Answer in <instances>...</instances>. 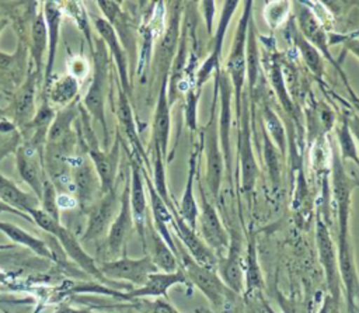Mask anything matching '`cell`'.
Here are the masks:
<instances>
[{
	"label": "cell",
	"instance_id": "27",
	"mask_svg": "<svg viewBox=\"0 0 359 313\" xmlns=\"http://www.w3.org/2000/svg\"><path fill=\"white\" fill-rule=\"evenodd\" d=\"M196 161H198V150L192 152L189 156V170H188V178L185 184V189L180 202V208L177 211L178 216L184 220V223L192 229L196 230V219L199 215L195 195H194V180L196 175Z\"/></svg>",
	"mask_w": 359,
	"mask_h": 313
},
{
	"label": "cell",
	"instance_id": "28",
	"mask_svg": "<svg viewBox=\"0 0 359 313\" xmlns=\"http://www.w3.org/2000/svg\"><path fill=\"white\" fill-rule=\"evenodd\" d=\"M0 202L15 211L28 213L31 209L38 208L39 199L35 195L20 189L13 181L0 173Z\"/></svg>",
	"mask_w": 359,
	"mask_h": 313
},
{
	"label": "cell",
	"instance_id": "10",
	"mask_svg": "<svg viewBox=\"0 0 359 313\" xmlns=\"http://www.w3.org/2000/svg\"><path fill=\"white\" fill-rule=\"evenodd\" d=\"M119 204L121 199H118L115 188L107 194H102V198L95 204V206H93V211L90 212L88 225L83 234L84 241L100 239L108 232L119 211Z\"/></svg>",
	"mask_w": 359,
	"mask_h": 313
},
{
	"label": "cell",
	"instance_id": "53",
	"mask_svg": "<svg viewBox=\"0 0 359 313\" xmlns=\"http://www.w3.org/2000/svg\"><path fill=\"white\" fill-rule=\"evenodd\" d=\"M6 278H7V277H6V275H4V274H3V272H0V284H3V282H6Z\"/></svg>",
	"mask_w": 359,
	"mask_h": 313
},
{
	"label": "cell",
	"instance_id": "8",
	"mask_svg": "<svg viewBox=\"0 0 359 313\" xmlns=\"http://www.w3.org/2000/svg\"><path fill=\"white\" fill-rule=\"evenodd\" d=\"M181 3H174V8L171 10L170 20L167 24V28L164 31V35L161 36L157 51H156V66L157 70L160 72L161 77L168 76V70L172 65V60L175 58L178 44H180V36H181Z\"/></svg>",
	"mask_w": 359,
	"mask_h": 313
},
{
	"label": "cell",
	"instance_id": "21",
	"mask_svg": "<svg viewBox=\"0 0 359 313\" xmlns=\"http://www.w3.org/2000/svg\"><path fill=\"white\" fill-rule=\"evenodd\" d=\"M73 181L77 192V204H80L83 209L88 206L93 209L95 197L98 191H101V184L93 164L87 160L80 161L74 168Z\"/></svg>",
	"mask_w": 359,
	"mask_h": 313
},
{
	"label": "cell",
	"instance_id": "44",
	"mask_svg": "<svg viewBox=\"0 0 359 313\" xmlns=\"http://www.w3.org/2000/svg\"><path fill=\"white\" fill-rule=\"evenodd\" d=\"M87 73H88V66L83 58L74 56L70 59V76L79 80V79H83Z\"/></svg>",
	"mask_w": 359,
	"mask_h": 313
},
{
	"label": "cell",
	"instance_id": "31",
	"mask_svg": "<svg viewBox=\"0 0 359 313\" xmlns=\"http://www.w3.org/2000/svg\"><path fill=\"white\" fill-rule=\"evenodd\" d=\"M48 48V29L43 18V13L39 11L31 24V48L29 53L35 65V72L41 74L43 69L45 49Z\"/></svg>",
	"mask_w": 359,
	"mask_h": 313
},
{
	"label": "cell",
	"instance_id": "1",
	"mask_svg": "<svg viewBox=\"0 0 359 313\" xmlns=\"http://www.w3.org/2000/svg\"><path fill=\"white\" fill-rule=\"evenodd\" d=\"M93 80L83 98L88 114L101 124L105 142H108V129L105 121V98L108 91L109 53L101 38H93Z\"/></svg>",
	"mask_w": 359,
	"mask_h": 313
},
{
	"label": "cell",
	"instance_id": "42",
	"mask_svg": "<svg viewBox=\"0 0 359 313\" xmlns=\"http://www.w3.org/2000/svg\"><path fill=\"white\" fill-rule=\"evenodd\" d=\"M271 83L273 86V90L276 91V95L282 104V107L287 111L292 112L293 111V105H292V100L289 98L287 93H286V87H285V81L282 77V72L278 66V62H275L271 67Z\"/></svg>",
	"mask_w": 359,
	"mask_h": 313
},
{
	"label": "cell",
	"instance_id": "56",
	"mask_svg": "<svg viewBox=\"0 0 359 313\" xmlns=\"http://www.w3.org/2000/svg\"><path fill=\"white\" fill-rule=\"evenodd\" d=\"M3 114H4V112H3V108H1V107H0V118H1V116H3Z\"/></svg>",
	"mask_w": 359,
	"mask_h": 313
},
{
	"label": "cell",
	"instance_id": "36",
	"mask_svg": "<svg viewBox=\"0 0 359 313\" xmlns=\"http://www.w3.org/2000/svg\"><path fill=\"white\" fill-rule=\"evenodd\" d=\"M293 42L296 48L299 49L304 63L309 66V69L314 73L316 77L323 76V58L321 53L311 45L309 44L299 31L293 32Z\"/></svg>",
	"mask_w": 359,
	"mask_h": 313
},
{
	"label": "cell",
	"instance_id": "20",
	"mask_svg": "<svg viewBox=\"0 0 359 313\" xmlns=\"http://www.w3.org/2000/svg\"><path fill=\"white\" fill-rule=\"evenodd\" d=\"M167 83L168 77H163L153 119V146L160 149L163 157L167 156L170 139V101L167 93Z\"/></svg>",
	"mask_w": 359,
	"mask_h": 313
},
{
	"label": "cell",
	"instance_id": "19",
	"mask_svg": "<svg viewBox=\"0 0 359 313\" xmlns=\"http://www.w3.org/2000/svg\"><path fill=\"white\" fill-rule=\"evenodd\" d=\"M39 77L36 72L29 73L14 95V122L21 128L28 126L36 112L35 95Z\"/></svg>",
	"mask_w": 359,
	"mask_h": 313
},
{
	"label": "cell",
	"instance_id": "37",
	"mask_svg": "<svg viewBox=\"0 0 359 313\" xmlns=\"http://www.w3.org/2000/svg\"><path fill=\"white\" fill-rule=\"evenodd\" d=\"M262 116H264V124H265V132L272 140L273 145L279 149L280 154L286 153V133L283 129L282 122L279 121L278 115L268 107L262 108Z\"/></svg>",
	"mask_w": 359,
	"mask_h": 313
},
{
	"label": "cell",
	"instance_id": "26",
	"mask_svg": "<svg viewBox=\"0 0 359 313\" xmlns=\"http://www.w3.org/2000/svg\"><path fill=\"white\" fill-rule=\"evenodd\" d=\"M43 18L48 29V58L45 65V84L48 86L50 81V74L55 65L57 41H59V29L62 22V8L55 1H46L42 8Z\"/></svg>",
	"mask_w": 359,
	"mask_h": 313
},
{
	"label": "cell",
	"instance_id": "41",
	"mask_svg": "<svg viewBox=\"0 0 359 313\" xmlns=\"http://www.w3.org/2000/svg\"><path fill=\"white\" fill-rule=\"evenodd\" d=\"M56 188L53 185V182L50 180H45L43 182V189H42V195H41V205H42V211L45 213H48L50 218H53L55 220L60 222V216H59V208L56 204Z\"/></svg>",
	"mask_w": 359,
	"mask_h": 313
},
{
	"label": "cell",
	"instance_id": "55",
	"mask_svg": "<svg viewBox=\"0 0 359 313\" xmlns=\"http://www.w3.org/2000/svg\"><path fill=\"white\" fill-rule=\"evenodd\" d=\"M355 108H356V109H358V111H359V101H358V100H356V101H355Z\"/></svg>",
	"mask_w": 359,
	"mask_h": 313
},
{
	"label": "cell",
	"instance_id": "14",
	"mask_svg": "<svg viewBox=\"0 0 359 313\" xmlns=\"http://www.w3.org/2000/svg\"><path fill=\"white\" fill-rule=\"evenodd\" d=\"M119 146H121V139L118 136L116 140L114 142V146L109 149V152L100 150L97 143H94V146L88 150V156L98 175L102 194H107L111 189H114L118 163H119Z\"/></svg>",
	"mask_w": 359,
	"mask_h": 313
},
{
	"label": "cell",
	"instance_id": "23",
	"mask_svg": "<svg viewBox=\"0 0 359 313\" xmlns=\"http://www.w3.org/2000/svg\"><path fill=\"white\" fill-rule=\"evenodd\" d=\"M219 274L222 282L226 288L234 293H240L243 291V265H241V248L240 241L234 237L230 240V246L227 250V257L222 258L217 262Z\"/></svg>",
	"mask_w": 359,
	"mask_h": 313
},
{
	"label": "cell",
	"instance_id": "32",
	"mask_svg": "<svg viewBox=\"0 0 359 313\" xmlns=\"http://www.w3.org/2000/svg\"><path fill=\"white\" fill-rule=\"evenodd\" d=\"M0 232H3L11 241L28 247L38 255H42L46 258H53V253L50 251V248L48 247V244L43 240L29 234L27 230L21 229L20 226L10 223V222H0Z\"/></svg>",
	"mask_w": 359,
	"mask_h": 313
},
{
	"label": "cell",
	"instance_id": "48",
	"mask_svg": "<svg viewBox=\"0 0 359 313\" xmlns=\"http://www.w3.org/2000/svg\"><path fill=\"white\" fill-rule=\"evenodd\" d=\"M345 49L352 52L359 59V39H346L345 41Z\"/></svg>",
	"mask_w": 359,
	"mask_h": 313
},
{
	"label": "cell",
	"instance_id": "52",
	"mask_svg": "<svg viewBox=\"0 0 359 313\" xmlns=\"http://www.w3.org/2000/svg\"><path fill=\"white\" fill-rule=\"evenodd\" d=\"M13 244H0V250H7V248H13Z\"/></svg>",
	"mask_w": 359,
	"mask_h": 313
},
{
	"label": "cell",
	"instance_id": "22",
	"mask_svg": "<svg viewBox=\"0 0 359 313\" xmlns=\"http://www.w3.org/2000/svg\"><path fill=\"white\" fill-rule=\"evenodd\" d=\"M60 243V246L63 247V250L66 251V254L73 260L76 261L81 269H84L87 274L93 275L94 278L97 279H101V281H105L104 275L101 274L100 268L94 264V260L83 250V247L80 246V243L77 241V239L74 237V234L63 227L60 223L55 227L53 233H52Z\"/></svg>",
	"mask_w": 359,
	"mask_h": 313
},
{
	"label": "cell",
	"instance_id": "30",
	"mask_svg": "<svg viewBox=\"0 0 359 313\" xmlns=\"http://www.w3.org/2000/svg\"><path fill=\"white\" fill-rule=\"evenodd\" d=\"M150 237V258L153 264L157 267V269H161V272H175L180 269L178 258L174 254V251L168 247V244L161 239V236L151 229L149 233Z\"/></svg>",
	"mask_w": 359,
	"mask_h": 313
},
{
	"label": "cell",
	"instance_id": "50",
	"mask_svg": "<svg viewBox=\"0 0 359 313\" xmlns=\"http://www.w3.org/2000/svg\"><path fill=\"white\" fill-rule=\"evenodd\" d=\"M7 22H8V21H7L6 18H0V34H1V31L4 29V27L7 25Z\"/></svg>",
	"mask_w": 359,
	"mask_h": 313
},
{
	"label": "cell",
	"instance_id": "43",
	"mask_svg": "<svg viewBox=\"0 0 359 313\" xmlns=\"http://www.w3.org/2000/svg\"><path fill=\"white\" fill-rule=\"evenodd\" d=\"M196 104H198V94L195 91H189L187 95V102H185V121L189 129L196 128Z\"/></svg>",
	"mask_w": 359,
	"mask_h": 313
},
{
	"label": "cell",
	"instance_id": "16",
	"mask_svg": "<svg viewBox=\"0 0 359 313\" xmlns=\"http://www.w3.org/2000/svg\"><path fill=\"white\" fill-rule=\"evenodd\" d=\"M129 202L133 218V225L137 229V233L142 239V243L146 248V192L143 184V174L140 166L136 161H132L130 166V182H129Z\"/></svg>",
	"mask_w": 359,
	"mask_h": 313
},
{
	"label": "cell",
	"instance_id": "35",
	"mask_svg": "<svg viewBox=\"0 0 359 313\" xmlns=\"http://www.w3.org/2000/svg\"><path fill=\"white\" fill-rule=\"evenodd\" d=\"M55 111L52 109V107L49 105L48 101H43L42 105L39 107V109H36L31 124L28 126H31L34 129V136H32V146L36 147L38 145L45 143L46 140V135H48V129L55 118Z\"/></svg>",
	"mask_w": 359,
	"mask_h": 313
},
{
	"label": "cell",
	"instance_id": "18",
	"mask_svg": "<svg viewBox=\"0 0 359 313\" xmlns=\"http://www.w3.org/2000/svg\"><path fill=\"white\" fill-rule=\"evenodd\" d=\"M132 227H133V218H132L130 202H129V182H128L121 197L119 211L108 229L107 246H108V251L112 255H116L122 250Z\"/></svg>",
	"mask_w": 359,
	"mask_h": 313
},
{
	"label": "cell",
	"instance_id": "25",
	"mask_svg": "<svg viewBox=\"0 0 359 313\" xmlns=\"http://www.w3.org/2000/svg\"><path fill=\"white\" fill-rule=\"evenodd\" d=\"M146 185L150 197V206H151V213H153V220H154V230L161 236V239L168 244V247L174 251V254L178 258V247L174 243V239L170 233V226L174 223L172 213L170 208L165 205V202L160 198V195L156 192L151 181L146 177Z\"/></svg>",
	"mask_w": 359,
	"mask_h": 313
},
{
	"label": "cell",
	"instance_id": "6",
	"mask_svg": "<svg viewBox=\"0 0 359 313\" xmlns=\"http://www.w3.org/2000/svg\"><path fill=\"white\" fill-rule=\"evenodd\" d=\"M98 268L104 277L128 281L137 288L144 285L150 274L158 271L149 255H144L142 258L122 257L118 260L105 261Z\"/></svg>",
	"mask_w": 359,
	"mask_h": 313
},
{
	"label": "cell",
	"instance_id": "49",
	"mask_svg": "<svg viewBox=\"0 0 359 313\" xmlns=\"http://www.w3.org/2000/svg\"><path fill=\"white\" fill-rule=\"evenodd\" d=\"M0 212H11V213H14V215H18V216L24 218V219L28 220V222H34L29 215H27V213H24V212H20V211H15V209H13V208L4 205L3 202H0Z\"/></svg>",
	"mask_w": 359,
	"mask_h": 313
},
{
	"label": "cell",
	"instance_id": "15",
	"mask_svg": "<svg viewBox=\"0 0 359 313\" xmlns=\"http://www.w3.org/2000/svg\"><path fill=\"white\" fill-rule=\"evenodd\" d=\"M172 218H174V223H172V227L175 229L180 240L184 243V246L187 247L188 250V254L189 257L199 265L205 267V268H209V269H213L217 267V257L210 251V248L196 236L195 230L189 229L184 220L178 216L177 211L172 212Z\"/></svg>",
	"mask_w": 359,
	"mask_h": 313
},
{
	"label": "cell",
	"instance_id": "29",
	"mask_svg": "<svg viewBox=\"0 0 359 313\" xmlns=\"http://www.w3.org/2000/svg\"><path fill=\"white\" fill-rule=\"evenodd\" d=\"M116 114H118V119L119 124L129 140V143L133 146L135 153L143 159H146L143 146L139 140L137 132H136V126H135V121H133V114H132V108L128 100V94L121 88H118V107H116Z\"/></svg>",
	"mask_w": 359,
	"mask_h": 313
},
{
	"label": "cell",
	"instance_id": "38",
	"mask_svg": "<svg viewBox=\"0 0 359 313\" xmlns=\"http://www.w3.org/2000/svg\"><path fill=\"white\" fill-rule=\"evenodd\" d=\"M337 138H338V143H339V150H341L339 156H341V159L352 160L359 167V152L355 146L353 136H352L351 129L348 126L346 118L342 119V124L339 125L338 132H337Z\"/></svg>",
	"mask_w": 359,
	"mask_h": 313
},
{
	"label": "cell",
	"instance_id": "12",
	"mask_svg": "<svg viewBox=\"0 0 359 313\" xmlns=\"http://www.w3.org/2000/svg\"><path fill=\"white\" fill-rule=\"evenodd\" d=\"M296 18H297V22H299V32L302 34V36L309 42L320 53L324 55L325 59H328L335 69L339 70L338 65L335 63L331 52H330V39H328V35L327 32L324 31V28L321 27V24L318 22L317 17L311 13V10L302 4V3H297V7H296ZM341 72V70H339ZM342 76H344V72H341Z\"/></svg>",
	"mask_w": 359,
	"mask_h": 313
},
{
	"label": "cell",
	"instance_id": "40",
	"mask_svg": "<svg viewBox=\"0 0 359 313\" xmlns=\"http://www.w3.org/2000/svg\"><path fill=\"white\" fill-rule=\"evenodd\" d=\"M66 11L69 13V15L72 18H74L76 24L83 31V34L90 45V49L93 51V35L90 31V25H88V17H87V13L84 11L83 4L77 3V1H69V3H66Z\"/></svg>",
	"mask_w": 359,
	"mask_h": 313
},
{
	"label": "cell",
	"instance_id": "45",
	"mask_svg": "<svg viewBox=\"0 0 359 313\" xmlns=\"http://www.w3.org/2000/svg\"><path fill=\"white\" fill-rule=\"evenodd\" d=\"M276 299H278V303H279L280 309L283 310V313H304L302 306L297 302L285 298L280 292H278Z\"/></svg>",
	"mask_w": 359,
	"mask_h": 313
},
{
	"label": "cell",
	"instance_id": "5",
	"mask_svg": "<svg viewBox=\"0 0 359 313\" xmlns=\"http://www.w3.org/2000/svg\"><path fill=\"white\" fill-rule=\"evenodd\" d=\"M238 121V159H240V174L241 188L244 192H251L255 187L258 167L252 153L251 143V128H250V109L248 100L241 98V108L237 116Z\"/></svg>",
	"mask_w": 359,
	"mask_h": 313
},
{
	"label": "cell",
	"instance_id": "13",
	"mask_svg": "<svg viewBox=\"0 0 359 313\" xmlns=\"http://www.w3.org/2000/svg\"><path fill=\"white\" fill-rule=\"evenodd\" d=\"M94 28L97 34L100 35L101 41L105 44L108 53L112 56L116 72L119 76V86L121 88L128 94L129 91V74H128V58L125 53V49L122 48L121 39L116 35V29L105 21L102 17H93Z\"/></svg>",
	"mask_w": 359,
	"mask_h": 313
},
{
	"label": "cell",
	"instance_id": "9",
	"mask_svg": "<svg viewBox=\"0 0 359 313\" xmlns=\"http://www.w3.org/2000/svg\"><path fill=\"white\" fill-rule=\"evenodd\" d=\"M198 219H199V230L203 237V243L210 248V251L216 257H219L226 250H229V246H230L229 234L224 230L216 213V209L205 198H203L202 211L198 215Z\"/></svg>",
	"mask_w": 359,
	"mask_h": 313
},
{
	"label": "cell",
	"instance_id": "51",
	"mask_svg": "<svg viewBox=\"0 0 359 313\" xmlns=\"http://www.w3.org/2000/svg\"><path fill=\"white\" fill-rule=\"evenodd\" d=\"M248 313H261V310L257 306H252V307H248Z\"/></svg>",
	"mask_w": 359,
	"mask_h": 313
},
{
	"label": "cell",
	"instance_id": "47",
	"mask_svg": "<svg viewBox=\"0 0 359 313\" xmlns=\"http://www.w3.org/2000/svg\"><path fill=\"white\" fill-rule=\"evenodd\" d=\"M346 121H348L351 133H352V136H355L358 146H359V115H352L351 118H346Z\"/></svg>",
	"mask_w": 359,
	"mask_h": 313
},
{
	"label": "cell",
	"instance_id": "17",
	"mask_svg": "<svg viewBox=\"0 0 359 313\" xmlns=\"http://www.w3.org/2000/svg\"><path fill=\"white\" fill-rule=\"evenodd\" d=\"M188 278L185 277V274L178 269L175 272H154L150 274L147 281L144 282V285L130 289L128 292H122L121 299L125 300H132L135 298H146V296H151V298H157V296H165L167 298V292L171 286L178 285V284H188Z\"/></svg>",
	"mask_w": 359,
	"mask_h": 313
},
{
	"label": "cell",
	"instance_id": "3",
	"mask_svg": "<svg viewBox=\"0 0 359 313\" xmlns=\"http://www.w3.org/2000/svg\"><path fill=\"white\" fill-rule=\"evenodd\" d=\"M252 1H245L244 3V10L243 14L240 15L238 25L236 29V35L233 39V45L229 53V58L226 60V74L230 79L233 94H234V101H236V116L240 114L241 108V97H243V87H244V80L247 74V60H245V45H247V31H248V24L250 20L252 18L251 15V8Z\"/></svg>",
	"mask_w": 359,
	"mask_h": 313
},
{
	"label": "cell",
	"instance_id": "33",
	"mask_svg": "<svg viewBox=\"0 0 359 313\" xmlns=\"http://www.w3.org/2000/svg\"><path fill=\"white\" fill-rule=\"evenodd\" d=\"M27 63V49L18 48L14 55H6L0 52V76L13 86L20 87L22 84Z\"/></svg>",
	"mask_w": 359,
	"mask_h": 313
},
{
	"label": "cell",
	"instance_id": "39",
	"mask_svg": "<svg viewBox=\"0 0 359 313\" xmlns=\"http://www.w3.org/2000/svg\"><path fill=\"white\" fill-rule=\"evenodd\" d=\"M264 132V157H265V163L269 171V177L273 182V185H278L280 181V161H279V153L275 147V145L272 143V140L269 139V136L266 135L265 131Z\"/></svg>",
	"mask_w": 359,
	"mask_h": 313
},
{
	"label": "cell",
	"instance_id": "7",
	"mask_svg": "<svg viewBox=\"0 0 359 313\" xmlns=\"http://www.w3.org/2000/svg\"><path fill=\"white\" fill-rule=\"evenodd\" d=\"M316 241H317L320 262L325 272V281H327V288L330 291V296L334 300H339L341 277L338 269V257H337V251H335L332 239L330 236L328 227L325 226V223L320 216H317V220H316Z\"/></svg>",
	"mask_w": 359,
	"mask_h": 313
},
{
	"label": "cell",
	"instance_id": "54",
	"mask_svg": "<svg viewBox=\"0 0 359 313\" xmlns=\"http://www.w3.org/2000/svg\"><path fill=\"white\" fill-rule=\"evenodd\" d=\"M264 309H265L268 313H275V312H273V310H272V309H271L268 305H264Z\"/></svg>",
	"mask_w": 359,
	"mask_h": 313
},
{
	"label": "cell",
	"instance_id": "34",
	"mask_svg": "<svg viewBox=\"0 0 359 313\" xmlns=\"http://www.w3.org/2000/svg\"><path fill=\"white\" fill-rule=\"evenodd\" d=\"M79 93V80L70 74L60 76L49 88V100L56 105H69Z\"/></svg>",
	"mask_w": 359,
	"mask_h": 313
},
{
	"label": "cell",
	"instance_id": "46",
	"mask_svg": "<svg viewBox=\"0 0 359 313\" xmlns=\"http://www.w3.org/2000/svg\"><path fill=\"white\" fill-rule=\"evenodd\" d=\"M56 204H57L59 211L60 209H73V208H76L77 201L73 197L67 195V194H57Z\"/></svg>",
	"mask_w": 359,
	"mask_h": 313
},
{
	"label": "cell",
	"instance_id": "4",
	"mask_svg": "<svg viewBox=\"0 0 359 313\" xmlns=\"http://www.w3.org/2000/svg\"><path fill=\"white\" fill-rule=\"evenodd\" d=\"M178 260L181 261L180 269L185 274L188 281L198 286V289L209 299L212 305L216 307L223 306L227 295L231 293V291L226 288L220 277H217L213 269L196 264L181 247H178Z\"/></svg>",
	"mask_w": 359,
	"mask_h": 313
},
{
	"label": "cell",
	"instance_id": "2",
	"mask_svg": "<svg viewBox=\"0 0 359 313\" xmlns=\"http://www.w3.org/2000/svg\"><path fill=\"white\" fill-rule=\"evenodd\" d=\"M217 93H219V86L215 77V91H213V102L210 107V118L202 132V149L206 157V184L213 197L219 195L223 173L226 167L223 152L220 149Z\"/></svg>",
	"mask_w": 359,
	"mask_h": 313
},
{
	"label": "cell",
	"instance_id": "11",
	"mask_svg": "<svg viewBox=\"0 0 359 313\" xmlns=\"http://www.w3.org/2000/svg\"><path fill=\"white\" fill-rule=\"evenodd\" d=\"M238 4H240L238 1H224V4H223V10H222V14H220L217 31H216V35H215L213 48L210 51V55L202 63V66H201V69L198 70V74H196V86L195 87L198 90L202 88V86L206 83V80L210 77V74L213 72L217 73L220 70V56H222L223 39H224V35H226L227 25L231 20V15L234 14Z\"/></svg>",
	"mask_w": 359,
	"mask_h": 313
},
{
	"label": "cell",
	"instance_id": "24",
	"mask_svg": "<svg viewBox=\"0 0 359 313\" xmlns=\"http://www.w3.org/2000/svg\"><path fill=\"white\" fill-rule=\"evenodd\" d=\"M15 163H17V170L20 177L29 185L35 197L41 199L43 182L46 178H43L42 168L36 160L35 147L34 146L20 147L15 154Z\"/></svg>",
	"mask_w": 359,
	"mask_h": 313
}]
</instances>
